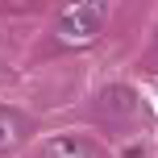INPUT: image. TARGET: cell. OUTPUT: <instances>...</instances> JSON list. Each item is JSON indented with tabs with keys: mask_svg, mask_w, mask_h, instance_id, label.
I'll use <instances>...</instances> for the list:
<instances>
[{
	"mask_svg": "<svg viewBox=\"0 0 158 158\" xmlns=\"http://www.w3.org/2000/svg\"><path fill=\"white\" fill-rule=\"evenodd\" d=\"M108 21V4L104 0H87V4H67L58 13V38L63 42H92Z\"/></svg>",
	"mask_w": 158,
	"mask_h": 158,
	"instance_id": "cell-1",
	"label": "cell"
},
{
	"mask_svg": "<svg viewBox=\"0 0 158 158\" xmlns=\"http://www.w3.org/2000/svg\"><path fill=\"white\" fill-rule=\"evenodd\" d=\"M46 158H100V150L79 133H58L46 142Z\"/></svg>",
	"mask_w": 158,
	"mask_h": 158,
	"instance_id": "cell-2",
	"label": "cell"
},
{
	"mask_svg": "<svg viewBox=\"0 0 158 158\" xmlns=\"http://www.w3.org/2000/svg\"><path fill=\"white\" fill-rule=\"evenodd\" d=\"M21 133H25V125L13 117V112H4V108H0V154L17 150V146H21Z\"/></svg>",
	"mask_w": 158,
	"mask_h": 158,
	"instance_id": "cell-3",
	"label": "cell"
},
{
	"mask_svg": "<svg viewBox=\"0 0 158 158\" xmlns=\"http://www.w3.org/2000/svg\"><path fill=\"white\" fill-rule=\"evenodd\" d=\"M0 75H4V63H0Z\"/></svg>",
	"mask_w": 158,
	"mask_h": 158,
	"instance_id": "cell-4",
	"label": "cell"
}]
</instances>
